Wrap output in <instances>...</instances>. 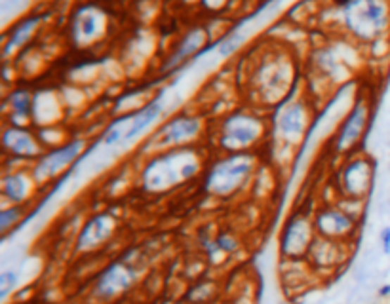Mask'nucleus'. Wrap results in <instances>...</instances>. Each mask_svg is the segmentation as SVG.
Returning <instances> with one entry per match:
<instances>
[{
  "label": "nucleus",
  "mask_w": 390,
  "mask_h": 304,
  "mask_svg": "<svg viewBox=\"0 0 390 304\" xmlns=\"http://www.w3.org/2000/svg\"><path fill=\"white\" fill-rule=\"evenodd\" d=\"M343 192L351 200H362L367 196V192L373 183V165L367 158L352 160L351 164H346L343 175Z\"/></svg>",
  "instance_id": "obj_13"
},
{
  "label": "nucleus",
  "mask_w": 390,
  "mask_h": 304,
  "mask_svg": "<svg viewBox=\"0 0 390 304\" xmlns=\"http://www.w3.org/2000/svg\"><path fill=\"white\" fill-rule=\"evenodd\" d=\"M25 217V208L23 205H6L0 211V234L6 238L15 227H20Z\"/></svg>",
  "instance_id": "obj_21"
},
{
  "label": "nucleus",
  "mask_w": 390,
  "mask_h": 304,
  "mask_svg": "<svg viewBox=\"0 0 390 304\" xmlns=\"http://www.w3.org/2000/svg\"><path fill=\"white\" fill-rule=\"evenodd\" d=\"M351 243L327 240L322 236H316V240L310 246L307 255V262L314 272H333L337 270L346 259V247Z\"/></svg>",
  "instance_id": "obj_10"
},
{
  "label": "nucleus",
  "mask_w": 390,
  "mask_h": 304,
  "mask_svg": "<svg viewBox=\"0 0 390 304\" xmlns=\"http://www.w3.org/2000/svg\"><path fill=\"white\" fill-rule=\"evenodd\" d=\"M2 145H4V151L10 152L15 158H40L42 148H44L31 129H27L25 126H15V124L4 129Z\"/></svg>",
  "instance_id": "obj_12"
},
{
  "label": "nucleus",
  "mask_w": 390,
  "mask_h": 304,
  "mask_svg": "<svg viewBox=\"0 0 390 304\" xmlns=\"http://www.w3.org/2000/svg\"><path fill=\"white\" fill-rule=\"evenodd\" d=\"M314 228L316 234L327 240L352 243L360 228V219L346 211L343 205H326L314 213Z\"/></svg>",
  "instance_id": "obj_4"
},
{
  "label": "nucleus",
  "mask_w": 390,
  "mask_h": 304,
  "mask_svg": "<svg viewBox=\"0 0 390 304\" xmlns=\"http://www.w3.org/2000/svg\"><path fill=\"white\" fill-rule=\"evenodd\" d=\"M343 15L348 31L364 42H377L390 32V0H352Z\"/></svg>",
  "instance_id": "obj_1"
},
{
  "label": "nucleus",
  "mask_w": 390,
  "mask_h": 304,
  "mask_svg": "<svg viewBox=\"0 0 390 304\" xmlns=\"http://www.w3.org/2000/svg\"><path fill=\"white\" fill-rule=\"evenodd\" d=\"M219 135H221V146L225 151L237 154V152L250 148L261 139L263 124L253 114H232L223 122Z\"/></svg>",
  "instance_id": "obj_6"
},
{
  "label": "nucleus",
  "mask_w": 390,
  "mask_h": 304,
  "mask_svg": "<svg viewBox=\"0 0 390 304\" xmlns=\"http://www.w3.org/2000/svg\"><path fill=\"white\" fill-rule=\"evenodd\" d=\"M86 151V141L84 139H73L69 143H65L61 146H56L54 151L46 152L39 158L34 170H32V179L37 183H44L50 181L58 173L65 171L69 165L75 164V160L82 156V152Z\"/></svg>",
  "instance_id": "obj_8"
},
{
  "label": "nucleus",
  "mask_w": 390,
  "mask_h": 304,
  "mask_svg": "<svg viewBox=\"0 0 390 304\" xmlns=\"http://www.w3.org/2000/svg\"><path fill=\"white\" fill-rule=\"evenodd\" d=\"M31 0H2V10L4 13H20L29 6Z\"/></svg>",
  "instance_id": "obj_25"
},
{
  "label": "nucleus",
  "mask_w": 390,
  "mask_h": 304,
  "mask_svg": "<svg viewBox=\"0 0 390 304\" xmlns=\"http://www.w3.org/2000/svg\"><path fill=\"white\" fill-rule=\"evenodd\" d=\"M308 124V113L307 107L301 101L289 103L288 107L284 108L278 116V132H280L282 137L286 139H299L303 132L307 129Z\"/></svg>",
  "instance_id": "obj_17"
},
{
  "label": "nucleus",
  "mask_w": 390,
  "mask_h": 304,
  "mask_svg": "<svg viewBox=\"0 0 390 304\" xmlns=\"http://www.w3.org/2000/svg\"><path fill=\"white\" fill-rule=\"evenodd\" d=\"M379 246L383 255H390V227H383L379 230Z\"/></svg>",
  "instance_id": "obj_26"
},
{
  "label": "nucleus",
  "mask_w": 390,
  "mask_h": 304,
  "mask_svg": "<svg viewBox=\"0 0 390 304\" xmlns=\"http://www.w3.org/2000/svg\"><path fill=\"white\" fill-rule=\"evenodd\" d=\"M246 42V32L242 31H230L223 40H219L218 53L219 57H230L234 51L240 50V46Z\"/></svg>",
  "instance_id": "obj_22"
},
{
  "label": "nucleus",
  "mask_w": 390,
  "mask_h": 304,
  "mask_svg": "<svg viewBox=\"0 0 390 304\" xmlns=\"http://www.w3.org/2000/svg\"><path fill=\"white\" fill-rule=\"evenodd\" d=\"M316 236L318 234H316V228H314L313 217L305 215V213L289 217L280 234L282 259H307Z\"/></svg>",
  "instance_id": "obj_5"
},
{
  "label": "nucleus",
  "mask_w": 390,
  "mask_h": 304,
  "mask_svg": "<svg viewBox=\"0 0 390 304\" xmlns=\"http://www.w3.org/2000/svg\"><path fill=\"white\" fill-rule=\"evenodd\" d=\"M32 183H37L32 179V175L29 177L27 173L13 171V173L6 175L4 181H2V196H4L6 202L12 203V205H23V202L31 194Z\"/></svg>",
  "instance_id": "obj_18"
},
{
  "label": "nucleus",
  "mask_w": 390,
  "mask_h": 304,
  "mask_svg": "<svg viewBox=\"0 0 390 304\" xmlns=\"http://www.w3.org/2000/svg\"><path fill=\"white\" fill-rule=\"evenodd\" d=\"M377 297L379 298H390V284H383L377 289Z\"/></svg>",
  "instance_id": "obj_28"
},
{
  "label": "nucleus",
  "mask_w": 390,
  "mask_h": 304,
  "mask_svg": "<svg viewBox=\"0 0 390 304\" xmlns=\"http://www.w3.org/2000/svg\"><path fill=\"white\" fill-rule=\"evenodd\" d=\"M115 230L116 221L109 213H97V215L90 217L78 232L77 241H75V251L94 253L115 236Z\"/></svg>",
  "instance_id": "obj_9"
},
{
  "label": "nucleus",
  "mask_w": 390,
  "mask_h": 304,
  "mask_svg": "<svg viewBox=\"0 0 390 304\" xmlns=\"http://www.w3.org/2000/svg\"><path fill=\"white\" fill-rule=\"evenodd\" d=\"M137 266L126 260H115L97 274L92 285V297L97 303H113L132 289L137 281Z\"/></svg>",
  "instance_id": "obj_2"
},
{
  "label": "nucleus",
  "mask_w": 390,
  "mask_h": 304,
  "mask_svg": "<svg viewBox=\"0 0 390 304\" xmlns=\"http://www.w3.org/2000/svg\"><path fill=\"white\" fill-rule=\"evenodd\" d=\"M20 284V270H15V268H4L2 272H0V298L2 300H6L12 291L18 287Z\"/></svg>",
  "instance_id": "obj_23"
},
{
  "label": "nucleus",
  "mask_w": 390,
  "mask_h": 304,
  "mask_svg": "<svg viewBox=\"0 0 390 304\" xmlns=\"http://www.w3.org/2000/svg\"><path fill=\"white\" fill-rule=\"evenodd\" d=\"M166 110V101L162 95H156L153 101H149L145 107H141L139 110L132 113V120H130L128 132L124 135L122 145H128L134 139H137L141 133H145L149 127L161 120V116Z\"/></svg>",
  "instance_id": "obj_15"
},
{
  "label": "nucleus",
  "mask_w": 390,
  "mask_h": 304,
  "mask_svg": "<svg viewBox=\"0 0 390 304\" xmlns=\"http://www.w3.org/2000/svg\"><path fill=\"white\" fill-rule=\"evenodd\" d=\"M200 133H202V120L199 116L180 114L172 120H168L164 126L158 127V132L149 139V146L164 151V148H172V146L187 145L189 141L196 139Z\"/></svg>",
  "instance_id": "obj_7"
},
{
  "label": "nucleus",
  "mask_w": 390,
  "mask_h": 304,
  "mask_svg": "<svg viewBox=\"0 0 390 304\" xmlns=\"http://www.w3.org/2000/svg\"><path fill=\"white\" fill-rule=\"evenodd\" d=\"M215 241H218L219 249H221L227 257H229V255H234L238 249H240V240H238L232 232H219V234L215 236Z\"/></svg>",
  "instance_id": "obj_24"
},
{
  "label": "nucleus",
  "mask_w": 390,
  "mask_h": 304,
  "mask_svg": "<svg viewBox=\"0 0 390 304\" xmlns=\"http://www.w3.org/2000/svg\"><path fill=\"white\" fill-rule=\"evenodd\" d=\"M370 101L365 97H360L358 101L354 103V107H352V110L345 118V122H343V126H341L339 135H337V151H351L352 146L364 137V132L367 129V124H370Z\"/></svg>",
  "instance_id": "obj_11"
},
{
  "label": "nucleus",
  "mask_w": 390,
  "mask_h": 304,
  "mask_svg": "<svg viewBox=\"0 0 390 304\" xmlns=\"http://www.w3.org/2000/svg\"><path fill=\"white\" fill-rule=\"evenodd\" d=\"M284 304H286V303H284Z\"/></svg>",
  "instance_id": "obj_29"
},
{
  "label": "nucleus",
  "mask_w": 390,
  "mask_h": 304,
  "mask_svg": "<svg viewBox=\"0 0 390 304\" xmlns=\"http://www.w3.org/2000/svg\"><path fill=\"white\" fill-rule=\"evenodd\" d=\"M42 15H27L21 21H18L15 25L12 27V31L8 34L6 42V53L10 50H20L23 46L34 37V32L39 31L40 23H42Z\"/></svg>",
  "instance_id": "obj_20"
},
{
  "label": "nucleus",
  "mask_w": 390,
  "mask_h": 304,
  "mask_svg": "<svg viewBox=\"0 0 390 304\" xmlns=\"http://www.w3.org/2000/svg\"><path fill=\"white\" fill-rule=\"evenodd\" d=\"M34 103H37V97L25 88L13 89L10 97H8V108L12 113V124L15 126H23L27 122L31 120L34 116Z\"/></svg>",
  "instance_id": "obj_19"
},
{
  "label": "nucleus",
  "mask_w": 390,
  "mask_h": 304,
  "mask_svg": "<svg viewBox=\"0 0 390 304\" xmlns=\"http://www.w3.org/2000/svg\"><path fill=\"white\" fill-rule=\"evenodd\" d=\"M251 170H253V158L250 154H242V152L230 154L229 158L213 165L208 177V189L211 190V194L229 196L250 177Z\"/></svg>",
  "instance_id": "obj_3"
},
{
  "label": "nucleus",
  "mask_w": 390,
  "mask_h": 304,
  "mask_svg": "<svg viewBox=\"0 0 390 304\" xmlns=\"http://www.w3.org/2000/svg\"><path fill=\"white\" fill-rule=\"evenodd\" d=\"M200 2H202V6H204L206 10H210V12H218V10L227 6V2H229V0H200Z\"/></svg>",
  "instance_id": "obj_27"
},
{
  "label": "nucleus",
  "mask_w": 390,
  "mask_h": 304,
  "mask_svg": "<svg viewBox=\"0 0 390 304\" xmlns=\"http://www.w3.org/2000/svg\"><path fill=\"white\" fill-rule=\"evenodd\" d=\"M105 29L103 13L94 6L80 8L73 19V38L78 44H90L96 38L101 37Z\"/></svg>",
  "instance_id": "obj_16"
},
{
  "label": "nucleus",
  "mask_w": 390,
  "mask_h": 304,
  "mask_svg": "<svg viewBox=\"0 0 390 304\" xmlns=\"http://www.w3.org/2000/svg\"><path fill=\"white\" fill-rule=\"evenodd\" d=\"M206 42H208V31H206L204 27L191 29V31L187 32L185 37L177 42V46L173 48V51L166 59V63H164L162 70L170 75L173 70L181 69L189 59H192V57L196 56V53L204 48Z\"/></svg>",
  "instance_id": "obj_14"
}]
</instances>
